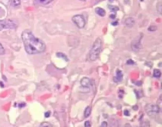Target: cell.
Returning <instances> with one entry per match:
<instances>
[{"instance_id":"6da1fadb","label":"cell","mask_w":162,"mask_h":127,"mask_svg":"<svg viewBox=\"0 0 162 127\" xmlns=\"http://www.w3.org/2000/svg\"><path fill=\"white\" fill-rule=\"evenodd\" d=\"M22 39L24 49L29 54H39L43 53L46 50L45 43L35 37L30 30H24L22 33Z\"/></svg>"},{"instance_id":"7a4b0ae2","label":"cell","mask_w":162,"mask_h":127,"mask_svg":"<svg viewBox=\"0 0 162 127\" xmlns=\"http://www.w3.org/2000/svg\"><path fill=\"white\" fill-rule=\"evenodd\" d=\"M102 42L101 39L98 38L95 41L89 53L88 58L91 61H94L98 58L101 51Z\"/></svg>"},{"instance_id":"3957f363","label":"cell","mask_w":162,"mask_h":127,"mask_svg":"<svg viewBox=\"0 0 162 127\" xmlns=\"http://www.w3.org/2000/svg\"><path fill=\"white\" fill-rule=\"evenodd\" d=\"M145 110L147 113L150 116H154L158 114L160 108L158 106L154 103H148L145 106Z\"/></svg>"},{"instance_id":"277c9868","label":"cell","mask_w":162,"mask_h":127,"mask_svg":"<svg viewBox=\"0 0 162 127\" xmlns=\"http://www.w3.org/2000/svg\"><path fill=\"white\" fill-rule=\"evenodd\" d=\"M73 23L79 29H83L86 25V22L83 16L81 15H76L72 18Z\"/></svg>"},{"instance_id":"5b68a950","label":"cell","mask_w":162,"mask_h":127,"mask_svg":"<svg viewBox=\"0 0 162 127\" xmlns=\"http://www.w3.org/2000/svg\"><path fill=\"white\" fill-rule=\"evenodd\" d=\"M16 24L12 21H0V30L4 29H14L16 28Z\"/></svg>"},{"instance_id":"8992f818","label":"cell","mask_w":162,"mask_h":127,"mask_svg":"<svg viewBox=\"0 0 162 127\" xmlns=\"http://www.w3.org/2000/svg\"><path fill=\"white\" fill-rule=\"evenodd\" d=\"M80 85L81 86L85 88H89L91 86V82L89 78L84 77L81 79L80 81Z\"/></svg>"},{"instance_id":"52a82bcc","label":"cell","mask_w":162,"mask_h":127,"mask_svg":"<svg viewBox=\"0 0 162 127\" xmlns=\"http://www.w3.org/2000/svg\"><path fill=\"white\" fill-rule=\"evenodd\" d=\"M123 78V75L122 72L120 70H117L116 72V75L114 76L113 78V81L114 82L119 83L122 81Z\"/></svg>"},{"instance_id":"ba28073f","label":"cell","mask_w":162,"mask_h":127,"mask_svg":"<svg viewBox=\"0 0 162 127\" xmlns=\"http://www.w3.org/2000/svg\"><path fill=\"white\" fill-rule=\"evenodd\" d=\"M53 0H34V2L37 5L44 6L51 3Z\"/></svg>"},{"instance_id":"9c48e42d","label":"cell","mask_w":162,"mask_h":127,"mask_svg":"<svg viewBox=\"0 0 162 127\" xmlns=\"http://www.w3.org/2000/svg\"><path fill=\"white\" fill-rule=\"evenodd\" d=\"M135 23V21L132 18H128L125 21L126 25L127 27H129V28L133 27V26L134 25Z\"/></svg>"},{"instance_id":"30bf717a","label":"cell","mask_w":162,"mask_h":127,"mask_svg":"<svg viewBox=\"0 0 162 127\" xmlns=\"http://www.w3.org/2000/svg\"><path fill=\"white\" fill-rule=\"evenodd\" d=\"M95 12L98 15L101 17H104L105 16L106 11L103 8L100 7L96 8L95 9Z\"/></svg>"},{"instance_id":"8fae6325","label":"cell","mask_w":162,"mask_h":127,"mask_svg":"<svg viewBox=\"0 0 162 127\" xmlns=\"http://www.w3.org/2000/svg\"><path fill=\"white\" fill-rule=\"evenodd\" d=\"M56 56L58 57H59V58L63 59V60H64L66 61V62H68V61H69V60L68 57H67L65 54L61 53V52H58V53H57V54H56Z\"/></svg>"},{"instance_id":"7c38bea8","label":"cell","mask_w":162,"mask_h":127,"mask_svg":"<svg viewBox=\"0 0 162 127\" xmlns=\"http://www.w3.org/2000/svg\"><path fill=\"white\" fill-rule=\"evenodd\" d=\"M91 112V108L90 106H88L84 111V117L85 118L88 117L90 115Z\"/></svg>"},{"instance_id":"4fadbf2b","label":"cell","mask_w":162,"mask_h":127,"mask_svg":"<svg viewBox=\"0 0 162 127\" xmlns=\"http://www.w3.org/2000/svg\"><path fill=\"white\" fill-rule=\"evenodd\" d=\"M153 76H154L155 77L157 78L160 77L161 76V71H160V70H159V69H155L154 70Z\"/></svg>"},{"instance_id":"5bb4252c","label":"cell","mask_w":162,"mask_h":127,"mask_svg":"<svg viewBox=\"0 0 162 127\" xmlns=\"http://www.w3.org/2000/svg\"><path fill=\"white\" fill-rule=\"evenodd\" d=\"M12 4L13 6H19L21 4V1H20V0H12Z\"/></svg>"},{"instance_id":"9a60e30c","label":"cell","mask_w":162,"mask_h":127,"mask_svg":"<svg viewBox=\"0 0 162 127\" xmlns=\"http://www.w3.org/2000/svg\"><path fill=\"white\" fill-rule=\"evenodd\" d=\"M5 53V50L4 49L3 47V45H1V44L0 43V56L4 55Z\"/></svg>"},{"instance_id":"2e32d148","label":"cell","mask_w":162,"mask_h":127,"mask_svg":"<svg viewBox=\"0 0 162 127\" xmlns=\"http://www.w3.org/2000/svg\"><path fill=\"white\" fill-rule=\"evenodd\" d=\"M157 5H158V7L157 8L158 12H160V14H161V12H162V4H161V3H158Z\"/></svg>"},{"instance_id":"e0dca14e","label":"cell","mask_w":162,"mask_h":127,"mask_svg":"<svg viewBox=\"0 0 162 127\" xmlns=\"http://www.w3.org/2000/svg\"><path fill=\"white\" fill-rule=\"evenodd\" d=\"M135 62L133 60H129L127 61V64L128 65H133L135 64Z\"/></svg>"},{"instance_id":"ac0fdd59","label":"cell","mask_w":162,"mask_h":127,"mask_svg":"<svg viewBox=\"0 0 162 127\" xmlns=\"http://www.w3.org/2000/svg\"><path fill=\"white\" fill-rule=\"evenodd\" d=\"M84 125H85V127H90V122L89 121H85V123H84Z\"/></svg>"},{"instance_id":"d6986e66","label":"cell","mask_w":162,"mask_h":127,"mask_svg":"<svg viewBox=\"0 0 162 127\" xmlns=\"http://www.w3.org/2000/svg\"><path fill=\"white\" fill-rule=\"evenodd\" d=\"M44 116H45V117L48 118L50 117V116H51V112L50 111H47L44 114Z\"/></svg>"},{"instance_id":"ffe728a7","label":"cell","mask_w":162,"mask_h":127,"mask_svg":"<svg viewBox=\"0 0 162 127\" xmlns=\"http://www.w3.org/2000/svg\"><path fill=\"white\" fill-rule=\"evenodd\" d=\"M108 126V123L106 121H103L101 124V127H106Z\"/></svg>"},{"instance_id":"44dd1931","label":"cell","mask_w":162,"mask_h":127,"mask_svg":"<svg viewBox=\"0 0 162 127\" xmlns=\"http://www.w3.org/2000/svg\"><path fill=\"white\" fill-rule=\"evenodd\" d=\"M156 28L155 26H151V27H149V29H148V30L149 31H155L156 30Z\"/></svg>"},{"instance_id":"7402d4cb","label":"cell","mask_w":162,"mask_h":127,"mask_svg":"<svg viewBox=\"0 0 162 127\" xmlns=\"http://www.w3.org/2000/svg\"><path fill=\"white\" fill-rule=\"evenodd\" d=\"M124 115H126L127 116H129L130 115L129 111V110H124Z\"/></svg>"},{"instance_id":"603a6c76","label":"cell","mask_w":162,"mask_h":127,"mask_svg":"<svg viewBox=\"0 0 162 127\" xmlns=\"http://www.w3.org/2000/svg\"><path fill=\"white\" fill-rule=\"evenodd\" d=\"M80 1H86V0H80Z\"/></svg>"}]
</instances>
